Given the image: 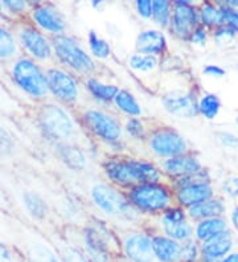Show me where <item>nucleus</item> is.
Returning a JSON list of instances; mask_svg holds the SVG:
<instances>
[{
	"label": "nucleus",
	"instance_id": "31",
	"mask_svg": "<svg viewBox=\"0 0 238 262\" xmlns=\"http://www.w3.org/2000/svg\"><path fill=\"white\" fill-rule=\"evenodd\" d=\"M0 262H27V259L11 241L0 237Z\"/></svg>",
	"mask_w": 238,
	"mask_h": 262
},
{
	"label": "nucleus",
	"instance_id": "8",
	"mask_svg": "<svg viewBox=\"0 0 238 262\" xmlns=\"http://www.w3.org/2000/svg\"><path fill=\"white\" fill-rule=\"evenodd\" d=\"M29 19L32 24L41 32L44 31V32L53 33V36L61 35L65 29V20L51 4H33L29 12Z\"/></svg>",
	"mask_w": 238,
	"mask_h": 262
},
{
	"label": "nucleus",
	"instance_id": "6",
	"mask_svg": "<svg viewBox=\"0 0 238 262\" xmlns=\"http://www.w3.org/2000/svg\"><path fill=\"white\" fill-rule=\"evenodd\" d=\"M130 200L135 207L146 212L162 211L171 203V196L167 188L158 183L138 184L130 192Z\"/></svg>",
	"mask_w": 238,
	"mask_h": 262
},
{
	"label": "nucleus",
	"instance_id": "51",
	"mask_svg": "<svg viewBox=\"0 0 238 262\" xmlns=\"http://www.w3.org/2000/svg\"><path fill=\"white\" fill-rule=\"evenodd\" d=\"M0 19H3V20H4V17H0Z\"/></svg>",
	"mask_w": 238,
	"mask_h": 262
},
{
	"label": "nucleus",
	"instance_id": "23",
	"mask_svg": "<svg viewBox=\"0 0 238 262\" xmlns=\"http://www.w3.org/2000/svg\"><path fill=\"white\" fill-rule=\"evenodd\" d=\"M127 162L130 164L134 176L139 184H153L160 179V173H159L158 168L151 163L140 162V160H127Z\"/></svg>",
	"mask_w": 238,
	"mask_h": 262
},
{
	"label": "nucleus",
	"instance_id": "47",
	"mask_svg": "<svg viewBox=\"0 0 238 262\" xmlns=\"http://www.w3.org/2000/svg\"><path fill=\"white\" fill-rule=\"evenodd\" d=\"M206 74H209V76H216V77H222L224 76V71H222L221 68L214 67V65H209V67H206L204 69Z\"/></svg>",
	"mask_w": 238,
	"mask_h": 262
},
{
	"label": "nucleus",
	"instance_id": "15",
	"mask_svg": "<svg viewBox=\"0 0 238 262\" xmlns=\"http://www.w3.org/2000/svg\"><path fill=\"white\" fill-rule=\"evenodd\" d=\"M163 103L171 114L178 115L180 118H192L199 110L194 98L190 94L171 93L164 97Z\"/></svg>",
	"mask_w": 238,
	"mask_h": 262
},
{
	"label": "nucleus",
	"instance_id": "19",
	"mask_svg": "<svg viewBox=\"0 0 238 262\" xmlns=\"http://www.w3.org/2000/svg\"><path fill=\"white\" fill-rule=\"evenodd\" d=\"M151 241L154 254L160 262H178L181 259V246L175 240L158 236Z\"/></svg>",
	"mask_w": 238,
	"mask_h": 262
},
{
	"label": "nucleus",
	"instance_id": "13",
	"mask_svg": "<svg viewBox=\"0 0 238 262\" xmlns=\"http://www.w3.org/2000/svg\"><path fill=\"white\" fill-rule=\"evenodd\" d=\"M124 252L128 259L133 262H154L153 241L146 234H131L124 241Z\"/></svg>",
	"mask_w": 238,
	"mask_h": 262
},
{
	"label": "nucleus",
	"instance_id": "45",
	"mask_svg": "<svg viewBox=\"0 0 238 262\" xmlns=\"http://www.w3.org/2000/svg\"><path fill=\"white\" fill-rule=\"evenodd\" d=\"M205 31L204 29H196L193 33H192V41L197 42V44H204L205 42Z\"/></svg>",
	"mask_w": 238,
	"mask_h": 262
},
{
	"label": "nucleus",
	"instance_id": "38",
	"mask_svg": "<svg viewBox=\"0 0 238 262\" xmlns=\"http://www.w3.org/2000/svg\"><path fill=\"white\" fill-rule=\"evenodd\" d=\"M201 20L205 26L221 24V12L220 10L214 8V6L212 4H205L201 11Z\"/></svg>",
	"mask_w": 238,
	"mask_h": 262
},
{
	"label": "nucleus",
	"instance_id": "25",
	"mask_svg": "<svg viewBox=\"0 0 238 262\" xmlns=\"http://www.w3.org/2000/svg\"><path fill=\"white\" fill-rule=\"evenodd\" d=\"M226 229V223L221 219H206L203 223L197 225L196 229V236L199 240L201 241H208L212 237L217 236V234L225 232Z\"/></svg>",
	"mask_w": 238,
	"mask_h": 262
},
{
	"label": "nucleus",
	"instance_id": "3",
	"mask_svg": "<svg viewBox=\"0 0 238 262\" xmlns=\"http://www.w3.org/2000/svg\"><path fill=\"white\" fill-rule=\"evenodd\" d=\"M16 23L17 24L13 27L16 40L19 42L20 49L27 53V57L35 61L49 60L53 53V48L47 36L32 23L23 21V20Z\"/></svg>",
	"mask_w": 238,
	"mask_h": 262
},
{
	"label": "nucleus",
	"instance_id": "24",
	"mask_svg": "<svg viewBox=\"0 0 238 262\" xmlns=\"http://www.w3.org/2000/svg\"><path fill=\"white\" fill-rule=\"evenodd\" d=\"M23 205L26 208L27 213L35 220H41L47 214V204L44 199L38 195L37 192L24 191L21 195Z\"/></svg>",
	"mask_w": 238,
	"mask_h": 262
},
{
	"label": "nucleus",
	"instance_id": "50",
	"mask_svg": "<svg viewBox=\"0 0 238 262\" xmlns=\"http://www.w3.org/2000/svg\"><path fill=\"white\" fill-rule=\"evenodd\" d=\"M3 12H4V10H3V3L0 2V17H4V16H3Z\"/></svg>",
	"mask_w": 238,
	"mask_h": 262
},
{
	"label": "nucleus",
	"instance_id": "32",
	"mask_svg": "<svg viewBox=\"0 0 238 262\" xmlns=\"http://www.w3.org/2000/svg\"><path fill=\"white\" fill-rule=\"evenodd\" d=\"M2 3H3V10L6 11V13L12 15L13 17H23L27 13L29 15L33 6L28 2H21V0H4Z\"/></svg>",
	"mask_w": 238,
	"mask_h": 262
},
{
	"label": "nucleus",
	"instance_id": "26",
	"mask_svg": "<svg viewBox=\"0 0 238 262\" xmlns=\"http://www.w3.org/2000/svg\"><path fill=\"white\" fill-rule=\"evenodd\" d=\"M224 212V205L219 200H206L189 208V213L193 219H213Z\"/></svg>",
	"mask_w": 238,
	"mask_h": 262
},
{
	"label": "nucleus",
	"instance_id": "40",
	"mask_svg": "<svg viewBox=\"0 0 238 262\" xmlns=\"http://www.w3.org/2000/svg\"><path fill=\"white\" fill-rule=\"evenodd\" d=\"M197 246L192 241H188L181 246V259L187 262H192L197 258Z\"/></svg>",
	"mask_w": 238,
	"mask_h": 262
},
{
	"label": "nucleus",
	"instance_id": "1",
	"mask_svg": "<svg viewBox=\"0 0 238 262\" xmlns=\"http://www.w3.org/2000/svg\"><path fill=\"white\" fill-rule=\"evenodd\" d=\"M7 225L12 234L11 243L23 253L27 262H62L56 246L37 229L13 217L8 219Z\"/></svg>",
	"mask_w": 238,
	"mask_h": 262
},
{
	"label": "nucleus",
	"instance_id": "18",
	"mask_svg": "<svg viewBox=\"0 0 238 262\" xmlns=\"http://www.w3.org/2000/svg\"><path fill=\"white\" fill-rule=\"evenodd\" d=\"M232 248V236L229 232H222L205 241L203 245V258L206 262H213L225 256Z\"/></svg>",
	"mask_w": 238,
	"mask_h": 262
},
{
	"label": "nucleus",
	"instance_id": "48",
	"mask_svg": "<svg viewBox=\"0 0 238 262\" xmlns=\"http://www.w3.org/2000/svg\"><path fill=\"white\" fill-rule=\"evenodd\" d=\"M220 262H238V254H230L226 258L221 259Z\"/></svg>",
	"mask_w": 238,
	"mask_h": 262
},
{
	"label": "nucleus",
	"instance_id": "11",
	"mask_svg": "<svg viewBox=\"0 0 238 262\" xmlns=\"http://www.w3.org/2000/svg\"><path fill=\"white\" fill-rule=\"evenodd\" d=\"M151 148L160 157H180L187 148L185 141L172 130H160L151 139Z\"/></svg>",
	"mask_w": 238,
	"mask_h": 262
},
{
	"label": "nucleus",
	"instance_id": "39",
	"mask_svg": "<svg viewBox=\"0 0 238 262\" xmlns=\"http://www.w3.org/2000/svg\"><path fill=\"white\" fill-rule=\"evenodd\" d=\"M221 12V24H228L229 27L234 31H238V12L230 8H222Z\"/></svg>",
	"mask_w": 238,
	"mask_h": 262
},
{
	"label": "nucleus",
	"instance_id": "44",
	"mask_svg": "<svg viewBox=\"0 0 238 262\" xmlns=\"http://www.w3.org/2000/svg\"><path fill=\"white\" fill-rule=\"evenodd\" d=\"M220 139H221L222 143L228 144V146H232V147H234V146L238 144V138L232 134H228V133H225V134H220Z\"/></svg>",
	"mask_w": 238,
	"mask_h": 262
},
{
	"label": "nucleus",
	"instance_id": "5",
	"mask_svg": "<svg viewBox=\"0 0 238 262\" xmlns=\"http://www.w3.org/2000/svg\"><path fill=\"white\" fill-rule=\"evenodd\" d=\"M38 126L47 137L57 141H65L73 134V123L60 106L42 103L36 113Z\"/></svg>",
	"mask_w": 238,
	"mask_h": 262
},
{
	"label": "nucleus",
	"instance_id": "16",
	"mask_svg": "<svg viewBox=\"0 0 238 262\" xmlns=\"http://www.w3.org/2000/svg\"><path fill=\"white\" fill-rule=\"evenodd\" d=\"M165 45L164 35L155 29L144 31L137 38V51L146 56L160 55L164 52Z\"/></svg>",
	"mask_w": 238,
	"mask_h": 262
},
{
	"label": "nucleus",
	"instance_id": "34",
	"mask_svg": "<svg viewBox=\"0 0 238 262\" xmlns=\"http://www.w3.org/2000/svg\"><path fill=\"white\" fill-rule=\"evenodd\" d=\"M199 110L201 114H204L208 119H213L217 115L220 110V101L216 96L213 94H208V96L203 97L199 103Z\"/></svg>",
	"mask_w": 238,
	"mask_h": 262
},
{
	"label": "nucleus",
	"instance_id": "35",
	"mask_svg": "<svg viewBox=\"0 0 238 262\" xmlns=\"http://www.w3.org/2000/svg\"><path fill=\"white\" fill-rule=\"evenodd\" d=\"M60 152L61 157H62V160L68 164V166L73 167V168H81V167H83V164H85L83 155L79 152L77 148L62 146Z\"/></svg>",
	"mask_w": 238,
	"mask_h": 262
},
{
	"label": "nucleus",
	"instance_id": "4",
	"mask_svg": "<svg viewBox=\"0 0 238 262\" xmlns=\"http://www.w3.org/2000/svg\"><path fill=\"white\" fill-rule=\"evenodd\" d=\"M52 48L54 53L63 64L81 73H90L95 69L94 61L83 51L73 38L69 36L54 35L52 36Z\"/></svg>",
	"mask_w": 238,
	"mask_h": 262
},
{
	"label": "nucleus",
	"instance_id": "37",
	"mask_svg": "<svg viewBox=\"0 0 238 262\" xmlns=\"http://www.w3.org/2000/svg\"><path fill=\"white\" fill-rule=\"evenodd\" d=\"M131 68L137 71H151L158 65V60L155 56L146 55H133L128 60Z\"/></svg>",
	"mask_w": 238,
	"mask_h": 262
},
{
	"label": "nucleus",
	"instance_id": "30",
	"mask_svg": "<svg viewBox=\"0 0 238 262\" xmlns=\"http://www.w3.org/2000/svg\"><path fill=\"white\" fill-rule=\"evenodd\" d=\"M88 86H89L90 92L97 98L102 99V101H111V99H114L118 92H119L118 88L114 86V85H106V83H102L97 80L88 81Z\"/></svg>",
	"mask_w": 238,
	"mask_h": 262
},
{
	"label": "nucleus",
	"instance_id": "27",
	"mask_svg": "<svg viewBox=\"0 0 238 262\" xmlns=\"http://www.w3.org/2000/svg\"><path fill=\"white\" fill-rule=\"evenodd\" d=\"M21 110L19 99L16 98L6 83L0 80V113L4 115H15Z\"/></svg>",
	"mask_w": 238,
	"mask_h": 262
},
{
	"label": "nucleus",
	"instance_id": "49",
	"mask_svg": "<svg viewBox=\"0 0 238 262\" xmlns=\"http://www.w3.org/2000/svg\"><path fill=\"white\" fill-rule=\"evenodd\" d=\"M233 223H234V227L238 229V208L237 209H234V212H233Z\"/></svg>",
	"mask_w": 238,
	"mask_h": 262
},
{
	"label": "nucleus",
	"instance_id": "2",
	"mask_svg": "<svg viewBox=\"0 0 238 262\" xmlns=\"http://www.w3.org/2000/svg\"><path fill=\"white\" fill-rule=\"evenodd\" d=\"M6 76L17 89L33 99H42L49 93L47 78L35 60L20 56L6 65Z\"/></svg>",
	"mask_w": 238,
	"mask_h": 262
},
{
	"label": "nucleus",
	"instance_id": "17",
	"mask_svg": "<svg viewBox=\"0 0 238 262\" xmlns=\"http://www.w3.org/2000/svg\"><path fill=\"white\" fill-rule=\"evenodd\" d=\"M212 188L208 183H189L178 193L179 202L187 207H193L196 204L206 202L212 196Z\"/></svg>",
	"mask_w": 238,
	"mask_h": 262
},
{
	"label": "nucleus",
	"instance_id": "12",
	"mask_svg": "<svg viewBox=\"0 0 238 262\" xmlns=\"http://www.w3.org/2000/svg\"><path fill=\"white\" fill-rule=\"evenodd\" d=\"M172 29L176 35L181 37H187L193 33V29L197 24V15L193 7L187 2H178L175 3L174 13L171 15Z\"/></svg>",
	"mask_w": 238,
	"mask_h": 262
},
{
	"label": "nucleus",
	"instance_id": "20",
	"mask_svg": "<svg viewBox=\"0 0 238 262\" xmlns=\"http://www.w3.org/2000/svg\"><path fill=\"white\" fill-rule=\"evenodd\" d=\"M106 175L111 180L119 186L128 187L133 184H137V179L133 173L128 162H122V160H109L105 164Z\"/></svg>",
	"mask_w": 238,
	"mask_h": 262
},
{
	"label": "nucleus",
	"instance_id": "14",
	"mask_svg": "<svg viewBox=\"0 0 238 262\" xmlns=\"http://www.w3.org/2000/svg\"><path fill=\"white\" fill-rule=\"evenodd\" d=\"M163 228L165 233L175 240H188L192 228L184 219V213L179 208H172L163 214Z\"/></svg>",
	"mask_w": 238,
	"mask_h": 262
},
{
	"label": "nucleus",
	"instance_id": "46",
	"mask_svg": "<svg viewBox=\"0 0 238 262\" xmlns=\"http://www.w3.org/2000/svg\"><path fill=\"white\" fill-rule=\"evenodd\" d=\"M225 189L230 195H235L238 192V179H230L226 182Z\"/></svg>",
	"mask_w": 238,
	"mask_h": 262
},
{
	"label": "nucleus",
	"instance_id": "28",
	"mask_svg": "<svg viewBox=\"0 0 238 262\" xmlns=\"http://www.w3.org/2000/svg\"><path fill=\"white\" fill-rule=\"evenodd\" d=\"M53 245L56 246L62 262H90L83 252H81L78 248H74L73 245H69L65 241H56Z\"/></svg>",
	"mask_w": 238,
	"mask_h": 262
},
{
	"label": "nucleus",
	"instance_id": "36",
	"mask_svg": "<svg viewBox=\"0 0 238 262\" xmlns=\"http://www.w3.org/2000/svg\"><path fill=\"white\" fill-rule=\"evenodd\" d=\"M89 45L92 52L97 57L106 58L110 55V45L103 38L99 37L95 32L89 33Z\"/></svg>",
	"mask_w": 238,
	"mask_h": 262
},
{
	"label": "nucleus",
	"instance_id": "33",
	"mask_svg": "<svg viewBox=\"0 0 238 262\" xmlns=\"http://www.w3.org/2000/svg\"><path fill=\"white\" fill-rule=\"evenodd\" d=\"M154 4V19L156 20L159 26L167 27L171 20V3L169 2H160L156 0L153 2Z\"/></svg>",
	"mask_w": 238,
	"mask_h": 262
},
{
	"label": "nucleus",
	"instance_id": "7",
	"mask_svg": "<svg viewBox=\"0 0 238 262\" xmlns=\"http://www.w3.org/2000/svg\"><path fill=\"white\" fill-rule=\"evenodd\" d=\"M92 198L94 203L107 214L126 216L130 219L134 211L130 202H126L117 191L105 184H95L92 189Z\"/></svg>",
	"mask_w": 238,
	"mask_h": 262
},
{
	"label": "nucleus",
	"instance_id": "22",
	"mask_svg": "<svg viewBox=\"0 0 238 262\" xmlns=\"http://www.w3.org/2000/svg\"><path fill=\"white\" fill-rule=\"evenodd\" d=\"M20 56L21 49L16 40V36L4 24H0V62L8 64Z\"/></svg>",
	"mask_w": 238,
	"mask_h": 262
},
{
	"label": "nucleus",
	"instance_id": "43",
	"mask_svg": "<svg viewBox=\"0 0 238 262\" xmlns=\"http://www.w3.org/2000/svg\"><path fill=\"white\" fill-rule=\"evenodd\" d=\"M234 29H232L230 27H226V28H222L220 29L219 32H217L216 37L217 40H220V41H226L228 38H232L233 36H234Z\"/></svg>",
	"mask_w": 238,
	"mask_h": 262
},
{
	"label": "nucleus",
	"instance_id": "41",
	"mask_svg": "<svg viewBox=\"0 0 238 262\" xmlns=\"http://www.w3.org/2000/svg\"><path fill=\"white\" fill-rule=\"evenodd\" d=\"M137 10L140 16L151 17L154 15V4L148 0H139L137 2Z\"/></svg>",
	"mask_w": 238,
	"mask_h": 262
},
{
	"label": "nucleus",
	"instance_id": "10",
	"mask_svg": "<svg viewBox=\"0 0 238 262\" xmlns=\"http://www.w3.org/2000/svg\"><path fill=\"white\" fill-rule=\"evenodd\" d=\"M85 122L88 127L95 135L109 142H115L121 137V127L114 118L98 110H90L85 114Z\"/></svg>",
	"mask_w": 238,
	"mask_h": 262
},
{
	"label": "nucleus",
	"instance_id": "29",
	"mask_svg": "<svg viewBox=\"0 0 238 262\" xmlns=\"http://www.w3.org/2000/svg\"><path fill=\"white\" fill-rule=\"evenodd\" d=\"M115 103H117L118 109H121L122 112L126 113L128 115H139L140 114V106L138 105L137 99L134 98L133 94L124 90H119L118 94L114 98Z\"/></svg>",
	"mask_w": 238,
	"mask_h": 262
},
{
	"label": "nucleus",
	"instance_id": "21",
	"mask_svg": "<svg viewBox=\"0 0 238 262\" xmlns=\"http://www.w3.org/2000/svg\"><path fill=\"white\" fill-rule=\"evenodd\" d=\"M165 172H168L172 176H183L188 178L200 171L201 166L196 159L189 157H175L169 158L164 162Z\"/></svg>",
	"mask_w": 238,
	"mask_h": 262
},
{
	"label": "nucleus",
	"instance_id": "9",
	"mask_svg": "<svg viewBox=\"0 0 238 262\" xmlns=\"http://www.w3.org/2000/svg\"><path fill=\"white\" fill-rule=\"evenodd\" d=\"M48 89L54 97L63 102H73L78 96V89L74 78L67 72L52 68L45 72Z\"/></svg>",
	"mask_w": 238,
	"mask_h": 262
},
{
	"label": "nucleus",
	"instance_id": "42",
	"mask_svg": "<svg viewBox=\"0 0 238 262\" xmlns=\"http://www.w3.org/2000/svg\"><path fill=\"white\" fill-rule=\"evenodd\" d=\"M127 131H128V134H131L133 137H142L143 135V125L140 123L139 119H130V121L127 122L126 125Z\"/></svg>",
	"mask_w": 238,
	"mask_h": 262
}]
</instances>
